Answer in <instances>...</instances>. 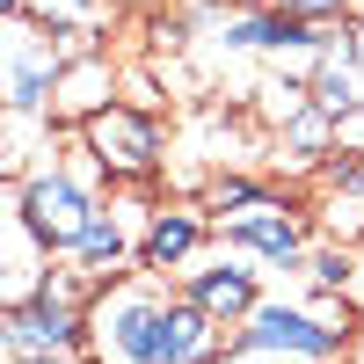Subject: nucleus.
Listing matches in <instances>:
<instances>
[{
	"instance_id": "nucleus-1",
	"label": "nucleus",
	"mask_w": 364,
	"mask_h": 364,
	"mask_svg": "<svg viewBox=\"0 0 364 364\" xmlns=\"http://www.w3.org/2000/svg\"><path fill=\"white\" fill-rule=\"evenodd\" d=\"M350 343V328L336 314H299V306H255L248 328H240L233 357H336Z\"/></svg>"
},
{
	"instance_id": "nucleus-2",
	"label": "nucleus",
	"mask_w": 364,
	"mask_h": 364,
	"mask_svg": "<svg viewBox=\"0 0 364 364\" xmlns=\"http://www.w3.org/2000/svg\"><path fill=\"white\" fill-rule=\"evenodd\" d=\"M15 211L29 219V233L44 240V248H73L80 226L95 219V197H87V182L80 175H29L22 190H15Z\"/></svg>"
},
{
	"instance_id": "nucleus-3",
	"label": "nucleus",
	"mask_w": 364,
	"mask_h": 364,
	"mask_svg": "<svg viewBox=\"0 0 364 364\" xmlns=\"http://www.w3.org/2000/svg\"><path fill=\"white\" fill-rule=\"evenodd\" d=\"M87 154H95L102 168H124V175H146L161 161V139H154V117L139 109H87Z\"/></svg>"
},
{
	"instance_id": "nucleus-4",
	"label": "nucleus",
	"mask_w": 364,
	"mask_h": 364,
	"mask_svg": "<svg viewBox=\"0 0 364 364\" xmlns=\"http://www.w3.org/2000/svg\"><path fill=\"white\" fill-rule=\"evenodd\" d=\"M66 80V66H58V51L44 44V51H29V37H22V22H15V44H8V109L15 117H37L44 102H51V87Z\"/></svg>"
},
{
	"instance_id": "nucleus-5",
	"label": "nucleus",
	"mask_w": 364,
	"mask_h": 364,
	"mask_svg": "<svg viewBox=\"0 0 364 364\" xmlns=\"http://www.w3.org/2000/svg\"><path fill=\"white\" fill-rule=\"evenodd\" d=\"M190 299H197L211 321H240V314H255V269H240V262L190 269Z\"/></svg>"
},
{
	"instance_id": "nucleus-6",
	"label": "nucleus",
	"mask_w": 364,
	"mask_h": 364,
	"mask_svg": "<svg viewBox=\"0 0 364 364\" xmlns=\"http://www.w3.org/2000/svg\"><path fill=\"white\" fill-rule=\"evenodd\" d=\"M226 240L233 248H255V255H277V262H291L299 255V219L291 211H277V204H255V211H240V219H226Z\"/></svg>"
},
{
	"instance_id": "nucleus-7",
	"label": "nucleus",
	"mask_w": 364,
	"mask_h": 364,
	"mask_svg": "<svg viewBox=\"0 0 364 364\" xmlns=\"http://www.w3.org/2000/svg\"><path fill=\"white\" fill-rule=\"evenodd\" d=\"M306 95L328 109V117H343V109H364V66H357V51L350 44H336L321 58V73H314V87Z\"/></svg>"
},
{
	"instance_id": "nucleus-8",
	"label": "nucleus",
	"mask_w": 364,
	"mask_h": 364,
	"mask_svg": "<svg viewBox=\"0 0 364 364\" xmlns=\"http://www.w3.org/2000/svg\"><path fill=\"white\" fill-rule=\"evenodd\" d=\"M197 240H204V226L190 219V211H161V219L146 226L139 255H146V269H175V262H190V255H197Z\"/></svg>"
},
{
	"instance_id": "nucleus-9",
	"label": "nucleus",
	"mask_w": 364,
	"mask_h": 364,
	"mask_svg": "<svg viewBox=\"0 0 364 364\" xmlns=\"http://www.w3.org/2000/svg\"><path fill=\"white\" fill-rule=\"evenodd\" d=\"M73 255H80V269H87V277H109V269L124 262V219H117V211H102V204H95V219L80 226Z\"/></svg>"
},
{
	"instance_id": "nucleus-10",
	"label": "nucleus",
	"mask_w": 364,
	"mask_h": 364,
	"mask_svg": "<svg viewBox=\"0 0 364 364\" xmlns=\"http://www.w3.org/2000/svg\"><path fill=\"white\" fill-rule=\"evenodd\" d=\"M314 284H321V291H343V284H350V255H343V248L314 255Z\"/></svg>"
},
{
	"instance_id": "nucleus-11",
	"label": "nucleus",
	"mask_w": 364,
	"mask_h": 364,
	"mask_svg": "<svg viewBox=\"0 0 364 364\" xmlns=\"http://www.w3.org/2000/svg\"><path fill=\"white\" fill-rule=\"evenodd\" d=\"M336 146L364 154V109H343V117H336Z\"/></svg>"
},
{
	"instance_id": "nucleus-12",
	"label": "nucleus",
	"mask_w": 364,
	"mask_h": 364,
	"mask_svg": "<svg viewBox=\"0 0 364 364\" xmlns=\"http://www.w3.org/2000/svg\"><path fill=\"white\" fill-rule=\"evenodd\" d=\"M8 364H66V350H8Z\"/></svg>"
},
{
	"instance_id": "nucleus-13",
	"label": "nucleus",
	"mask_w": 364,
	"mask_h": 364,
	"mask_svg": "<svg viewBox=\"0 0 364 364\" xmlns=\"http://www.w3.org/2000/svg\"><path fill=\"white\" fill-rule=\"evenodd\" d=\"M22 15H29V0H8V22H22Z\"/></svg>"
}]
</instances>
